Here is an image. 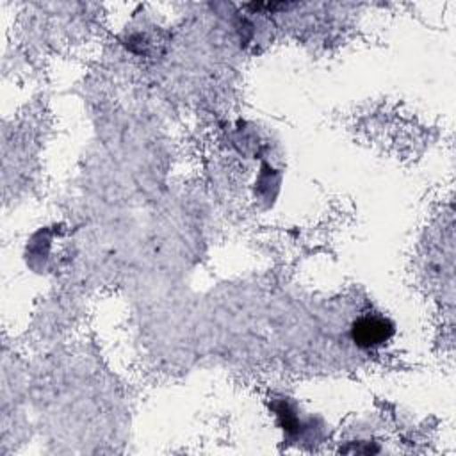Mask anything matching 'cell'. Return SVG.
I'll use <instances>...</instances> for the list:
<instances>
[{
	"label": "cell",
	"instance_id": "1",
	"mask_svg": "<svg viewBox=\"0 0 456 456\" xmlns=\"http://www.w3.org/2000/svg\"><path fill=\"white\" fill-rule=\"evenodd\" d=\"M351 333L354 344L360 347H378L394 335V328L387 319L362 317L353 324Z\"/></svg>",
	"mask_w": 456,
	"mask_h": 456
}]
</instances>
